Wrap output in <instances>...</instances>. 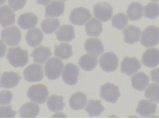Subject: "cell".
I'll return each mask as SVG.
<instances>
[{
    "mask_svg": "<svg viewBox=\"0 0 159 119\" xmlns=\"http://www.w3.org/2000/svg\"><path fill=\"white\" fill-rule=\"evenodd\" d=\"M6 58L14 67H23L28 62V53L20 47L10 48Z\"/></svg>",
    "mask_w": 159,
    "mask_h": 119,
    "instance_id": "obj_1",
    "label": "cell"
},
{
    "mask_svg": "<svg viewBox=\"0 0 159 119\" xmlns=\"http://www.w3.org/2000/svg\"><path fill=\"white\" fill-rule=\"evenodd\" d=\"M140 42L147 48L154 47L159 42V28L151 25L146 28L142 33Z\"/></svg>",
    "mask_w": 159,
    "mask_h": 119,
    "instance_id": "obj_2",
    "label": "cell"
},
{
    "mask_svg": "<svg viewBox=\"0 0 159 119\" xmlns=\"http://www.w3.org/2000/svg\"><path fill=\"white\" fill-rule=\"evenodd\" d=\"M63 67V63L61 60L55 57L51 58L44 66L45 76L51 80L57 79L60 76Z\"/></svg>",
    "mask_w": 159,
    "mask_h": 119,
    "instance_id": "obj_3",
    "label": "cell"
},
{
    "mask_svg": "<svg viewBox=\"0 0 159 119\" xmlns=\"http://www.w3.org/2000/svg\"><path fill=\"white\" fill-rule=\"evenodd\" d=\"M49 96V91L43 85H33L29 89L27 96L32 102L38 104L45 103Z\"/></svg>",
    "mask_w": 159,
    "mask_h": 119,
    "instance_id": "obj_4",
    "label": "cell"
},
{
    "mask_svg": "<svg viewBox=\"0 0 159 119\" xmlns=\"http://www.w3.org/2000/svg\"><path fill=\"white\" fill-rule=\"evenodd\" d=\"M2 39L10 46L18 45L21 40V32L18 27L12 26L2 30L1 32Z\"/></svg>",
    "mask_w": 159,
    "mask_h": 119,
    "instance_id": "obj_5",
    "label": "cell"
},
{
    "mask_svg": "<svg viewBox=\"0 0 159 119\" xmlns=\"http://www.w3.org/2000/svg\"><path fill=\"white\" fill-rule=\"evenodd\" d=\"M99 62L101 68L104 71L112 72L117 68L119 59L116 54L111 52H108L100 57Z\"/></svg>",
    "mask_w": 159,
    "mask_h": 119,
    "instance_id": "obj_6",
    "label": "cell"
},
{
    "mask_svg": "<svg viewBox=\"0 0 159 119\" xmlns=\"http://www.w3.org/2000/svg\"><path fill=\"white\" fill-rule=\"evenodd\" d=\"M120 96L119 88L115 85L107 83L101 87L100 96L109 103H116Z\"/></svg>",
    "mask_w": 159,
    "mask_h": 119,
    "instance_id": "obj_7",
    "label": "cell"
},
{
    "mask_svg": "<svg viewBox=\"0 0 159 119\" xmlns=\"http://www.w3.org/2000/svg\"><path fill=\"white\" fill-rule=\"evenodd\" d=\"M94 16L103 22L109 21L113 14V8L109 3L101 2L93 6Z\"/></svg>",
    "mask_w": 159,
    "mask_h": 119,
    "instance_id": "obj_8",
    "label": "cell"
},
{
    "mask_svg": "<svg viewBox=\"0 0 159 119\" xmlns=\"http://www.w3.org/2000/svg\"><path fill=\"white\" fill-rule=\"evenodd\" d=\"M92 17L90 11L84 7H78L73 10L70 13V21L73 25H84Z\"/></svg>",
    "mask_w": 159,
    "mask_h": 119,
    "instance_id": "obj_9",
    "label": "cell"
},
{
    "mask_svg": "<svg viewBox=\"0 0 159 119\" xmlns=\"http://www.w3.org/2000/svg\"><path fill=\"white\" fill-rule=\"evenodd\" d=\"M79 74V68L72 63H68L64 66L62 78L64 83L69 85H75L77 84Z\"/></svg>",
    "mask_w": 159,
    "mask_h": 119,
    "instance_id": "obj_10",
    "label": "cell"
},
{
    "mask_svg": "<svg viewBox=\"0 0 159 119\" xmlns=\"http://www.w3.org/2000/svg\"><path fill=\"white\" fill-rule=\"evenodd\" d=\"M24 76L25 79L28 82H37L40 81L43 78V67L37 64H32L29 65L24 70Z\"/></svg>",
    "mask_w": 159,
    "mask_h": 119,
    "instance_id": "obj_11",
    "label": "cell"
},
{
    "mask_svg": "<svg viewBox=\"0 0 159 119\" xmlns=\"http://www.w3.org/2000/svg\"><path fill=\"white\" fill-rule=\"evenodd\" d=\"M141 63L135 57H125L121 63V72L127 76L137 72L141 68Z\"/></svg>",
    "mask_w": 159,
    "mask_h": 119,
    "instance_id": "obj_12",
    "label": "cell"
},
{
    "mask_svg": "<svg viewBox=\"0 0 159 119\" xmlns=\"http://www.w3.org/2000/svg\"><path fill=\"white\" fill-rule=\"evenodd\" d=\"M21 76L13 71L5 72L2 74L0 79V87L11 88L18 85Z\"/></svg>",
    "mask_w": 159,
    "mask_h": 119,
    "instance_id": "obj_13",
    "label": "cell"
},
{
    "mask_svg": "<svg viewBox=\"0 0 159 119\" xmlns=\"http://www.w3.org/2000/svg\"><path fill=\"white\" fill-rule=\"evenodd\" d=\"M142 63L149 68L158 66L159 64V50L156 48L146 50L143 54Z\"/></svg>",
    "mask_w": 159,
    "mask_h": 119,
    "instance_id": "obj_14",
    "label": "cell"
},
{
    "mask_svg": "<svg viewBox=\"0 0 159 119\" xmlns=\"http://www.w3.org/2000/svg\"><path fill=\"white\" fill-rule=\"evenodd\" d=\"M16 21V14L7 5L0 6V25L2 27L13 25Z\"/></svg>",
    "mask_w": 159,
    "mask_h": 119,
    "instance_id": "obj_15",
    "label": "cell"
},
{
    "mask_svg": "<svg viewBox=\"0 0 159 119\" xmlns=\"http://www.w3.org/2000/svg\"><path fill=\"white\" fill-rule=\"evenodd\" d=\"M65 4L61 1L53 0L45 8V17H58L63 14Z\"/></svg>",
    "mask_w": 159,
    "mask_h": 119,
    "instance_id": "obj_16",
    "label": "cell"
},
{
    "mask_svg": "<svg viewBox=\"0 0 159 119\" xmlns=\"http://www.w3.org/2000/svg\"><path fill=\"white\" fill-rule=\"evenodd\" d=\"M156 109L157 105L155 103L148 100H143L139 102L136 112L143 117H147L155 114Z\"/></svg>",
    "mask_w": 159,
    "mask_h": 119,
    "instance_id": "obj_17",
    "label": "cell"
},
{
    "mask_svg": "<svg viewBox=\"0 0 159 119\" xmlns=\"http://www.w3.org/2000/svg\"><path fill=\"white\" fill-rule=\"evenodd\" d=\"M84 48L87 53L96 56L102 54L104 50L102 42L95 38L87 39L84 44Z\"/></svg>",
    "mask_w": 159,
    "mask_h": 119,
    "instance_id": "obj_18",
    "label": "cell"
},
{
    "mask_svg": "<svg viewBox=\"0 0 159 119\" xmlns=\"http://www.w3.org/2000/svg\"><path fill=\"white\" fill-rule=\"evenodd\" d=\"M38 21V17L34 13H25L19 18L18 24L21 29L29 30L34 27Z\"/></svg>",
    "mask_w": 159,
    "mask_h": 119,
    "instance_id": "obj_19",
    "label": "cell"
},
{
    "mask_svg": "<svg viewBox=\"0 0 159 119\" xmlns=\"http://www.w3.org/2000/svg\"><path fill=\"white\" fill-rule=\"evenodd\" d=\"M55 34L61 42H70L75 38V29L72 25H63L56 32Z\"/></svg>",
    "mask_w": 159,
    "mask_h": 119,
    "instance_id": "obj_20",
    "label": "cell"
},
{
    "mask_svg": "<svg viewBox=\"0 0 159 119\" xmlns=\"http://www.w3.org/2000/svg\"><path fill=\"white\" fill-rule=\"evenodd\" d=\"M52 53L50 48L43 46L35 48L31 53L34 62L43 64L51 56Z\"/></svg>",
    "mask_w": 159,
    "mask_h": 119,
    "instance_id": "obj_21",
    "label": "cell"
},
{
    "mask_svg": "<svg viewBox=\"0 0 159 119\" xmlns=\"http://www.w3.org/2000/svg\"><path fill=\"white\" fill-rule=\"evenodd\" d=\"M125 42L133 44L139 41L141 36V30L134 25H129L123 31Z\"/></svg>",
    "mask_w": 159,
    "mask_h": 119,
    "instance_id": "obj_22",
    "label": "cell"
},
{
    "mask_svg": "<svg viewBox=\"0 0 159 119\" xmlns=\"http://www.w3.org/2000/svg\"><path fill=\"white\" fill-rule=\"evenodd\" d=\"M26 41L29 46L35 47L40 45L43 39V34L41 30L34 28L30 30L27 33Z\"/></svg>",
    "mask_w": 159,
    "mask_h": 119,
    "instance_id": "obj_23",
    "label": "cell"
},
{
    "mask_svg": "<svg viewBox=\"0 0 159 119\" xmlns=\"http://www.w3.org/2000/svg\"><path fill=\"white\" fill-rule=\"evenodd\" d=\"M132 86L135 90L143 91L146 88L149 83V77L143 72L137 73L131 78Z\"/></svg>",
    "mask_w": 159,
    "mask_h": 119,
    "instance_id": "obj_24",
    "label": "cell"
},
{
    "mask_svg": "<svg viewBox=\"0 0 159 119\" xmlns=\"http://www.w3.org/2000/svg\"><path fill=\"white\" fill-rule=\"evenodd\" d=\"M87 103L86 95L82 92H77L71 96L69 100L70 108L74 110L84 109Z\"/></svg>",
    "mask_w": 159,
    "mask_h": 119,
    "instance_id": "obj_25",
    "label": "cell"
},
{
    "mask_svg": "<svg viewBox=\"0 0 159 119\" xmlns=\"http://www.w3.org/2000/svg\"><path fill=\"white\" fill-rule=\"evenodd\" d=\"M86 32L89 36L98 37L103 30L102 24L100 21L92 18L86 24Z\"/></svg>",
    "mask_w": 159,
    "mask_h": 119,
    "instance_id": "obj_26",
    "label": "cell"
},
{
    "mask_svg": "<svg viewBox=\"0 0 159 119\" xmlns=\"http://www.w3.org/2000/svg\"><path fill=\"white\" fill-rule=\"evenodd\" d=\"M97 62V56L91 54H85L80 59L79 65L84 70L91 71L96 67Z\"/></svg>",
    "mask_w": 159,
    "mask_h": 119,
    "instance_id": "obj_27",
    "label": "cell"
},
{
    "mask_svg": "<svg viewBox=\"0 0 159 119\" xmlns=\"http://www.w3.org/2000/svg\"><path fill=\"white\" fill-rule=\"evenodd\" d=\"M40 107L33 103H27L21 106L19 110L20 117L23 118L36 117L40 112Z\"/></svg>",
    "mask_w": 159,
    "mask_h": 119,
    "instance_id": "obj_28",
    "label": "cell"
},
{
    "mask_svg": "<svg viewBox=\"0 0 159 119\" xmlns=\"http://www.w3.org/2000/svg\"><path fill=\"white\" fill-rule=\"evenodd\" d=\"M73 54V49L70 44L61 43L54 48V55L62 60L68 59Z\"/></svg>",
    "mask_w": 159,
    "mask_h": 119,
    "instance_id": "obj_29",
    "label": "cell"
},
{
    "mask_svg": "<svg viewBox=\"0 0 159 119\" xmlns=\"http://www.w3.org/2000/svg\"><path fill=\"white\" fill-rule=\"evenodd\" d=\"M63 100L64 98L61 96L52 95L47 101L48 109L54 112L62 111L65 106Z\"/></svg>",
    "mask_w": 159,
    "mask_h": 119,
    "instance_id": "obj_30",
    "label": "cell"
},
{
    "mask_svg": "<svg viewBox=\"0 0 159 119\" xmlns=\"http://www.w3.org/2000/svg\"><path fill=\"white\" fill-rule=\"evenodd\" d=\"M127 13L129 20H140L143 16V5L139 2L131 3L128 8Z\"/></svg>",
    "mask_w": 159,
    "mask_h": 119,
    "instance_id": "obj_31",
    "label": "cell"
},
{
    "mask_svg": "<svg viewBox=\"0 0 159 119\" xmlns=\"http://www.w3.org/2000/svg\"><path fill=\"white\" fill-rule=\"evenodd\" d=\"M90 116H98L105 110L104 107L102 105L100 100H89L88 105L85 108Z\"/></svg>",
    "mask_w": 159,
    "mask_h": 119,
    "instance_id": "obj_32",
    "label": "cell"
},
{
    "mask_svg": "<svg viewBox=\"0 0 159 119\" xmlns=\"http://www.w3.org/2000/svg\"><path fill=\"white\" fill-rule=\"evenodd\" d=\"M60 25V22L57 19H45L41 23V28L43 32L47 34H50L55 32Z\"/></svg>",
    "mask_w": 159,
    "mask_h": 119,
    "instance_id": "obj_33",
    "label": "cell"
},
{
    "mask_svg": "<svg viewBox=\"0 0 159 119\" xmlns=\"http://www.w3.org/2000/svg\"><path fill=\"white\" fill-rule=\"evenodd\" d=\"M145 97L152 102L159 103V85L151 84L145 90Z\"/></svg>",
    "mask_w": 159,
    "mask_h": 119,
    "instance_id": "obj_34",
    "label": "cell"
},
{
    "mask_svg": "<svg viewBox=\"0 0 159 119\" xmlns=\"http://www.w3.org/2000/svg\"><path fill=\"white\" fill-rule=\"evenodd\" d=\"M159 16V5L156 2H151L144 7V16L147 18L153 19Z\"/></svg>",
    "mask_w": 159,
    "mask_h": 119,
    "instance_id": "obj_35",
    "label": "cell"
},
{
    "mask_svg": "<svg viewBox=\"0 0 159 119\" xmlns=\"http://www.w3.org/2000/svg\"><path fill=\"white\" fill-rule=\"evenodd\" d=\"M128 23L127 16L123 13L116 14L111 20V23L114 27L121 30L126 26Z\"/></svg>",
    "mask_w": 159,
    "mask_h": 119,
    "instance_id": "obj_36",
    "label": "cell"
},
{
    "mask_svg": "<svg viewBox=\"0 0 159 119\" xmlns=\"http://www.w3.org/2000/svg\"><path fill=\"white\" fill-rule=\"evenodd\" d=\"M12 94L10 91L3 90L0 92V105H8L12 99Z\"/></svg>",
    "mask_w": 159,
    "mask_h": 119,
    "instance_id": "obj_37",
    "label": "cell"
},
{
    "mask_svg": "<svg viewBox=\"0 0 159 119\" xmlns=\"http://www.w3.org/2000/svg\"><path fill=\"white\" fill-rule=\"evenodd\" d=\"M16 114L11 106L0 107V118H13Z\"/></svg>",
    "mask_w": 159,
    "mask_h": 119,
    "instance_id": "obj_38",
    "label": "cell"
},
{
    "mask_svg": "<svg viewBox=\"0 0 159 119\" xmlns=\"http://www.w3.org/2000/svg\"><path fill=\"white\" fill-rule=\"evenodd\" d=\"M26 2V0H8L10 6L14 11L23 9Z\"/></svg>",
    "mask_w": 159,
    "mask_h": 119,
    "instance_id": "obj_39",
    "label": "cell"
},
{
    "mask_svg": "<svg viewBox=\"0 0 159 119\" xmlns=\"http://www.w3.org/2000/svg\"><path fill=\"white\" fill-rule=\"evenodd\" d=\"M151 77L152 81L159 84V68L151 71Z\"/></svg>",
    "mask_w": 159,
    "mask_h": 119,
    "instance_id": "obj_40",
    "label": "cell"
},
{
    "mask_svg": "<svg viewBox=\"0 0 159 119\" xmlns=\"http://www.w3.org/2000/svg\"><path fill=\"white\" fill-rule=\"evenodd\" d=\"M6 51V46L2 41L0 40V58L3 57Z\"/></svg>",
    "mask_w": 159,
    "mask_h": 119,
    "instance_id": "obj_41",
    "label": "cell"
},
{
    "mask_svg": "<svg viewBox=\"0 0 159 119\" xmlns=\"http://www.w3.org/2000/svg\"><path fill=\"white\" fill-rule=\"evenodd\" d=\"M51 1V0H37V2L38 4L45 6L48 4Z\"/></svg>",
    "mask_w": 159,
    "mask_h": 119,
    "instance_id": "obj_42",
    "label": "cell"
},
{
    "mask_svg": "<svg viewBox=\"0 0 159 119\" xmlns=\"http://www.w3.org/2000/svg\"><path fill=\"white\" fill-rule=\"evenodd\" d=\"M6 2V0H0V5L3 4Z\"/></svg>",
    "mask_w": 159,
    "mask_h": 119,
    "instance_id": "obj_43",
    "label": "cell"
},
{
    "mask_svg": "<svg viewBox=\"0 0 159 119\" xmlns=\"http://www.w3.org/2000/svg\"><path fill=\"white\" fill-rule=\"evenodd\" d=\"M151 1H154V2L159 1V0H151Z\"/></svg>",
    "mask_w": 159,
    "mask_h": 119,
    "instance_id": "obj_44",
    "label": "cell"
},
{
    "mask_svg": "<svg viewBox=\"0 0 159 119\" xmlns=\"http://www.w3.org/2000/svg\"><path fill=\"white\" fill-rule=\"evenodd\" d=\"M62 1H67V0H62Z\"/></svg>",
    "mask_w": 159,
    "mask_h": 119,
    "instance_id": "obj_45",
    "label": "cell"
}]
</instances>
